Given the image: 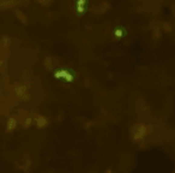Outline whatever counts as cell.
I'll return each instance as SVG.
<instances>
[{
	"label": "cell",
	"mask_w": 175,
	"mask_h": 173,
	"mask_svg": "<svg viewBox=\"0 0 175 173\" xmlns=\"http://www.w3.org/2000/svg\"><path fill=\"white\" fill-rule=\"evenodd\" d=\"M145 133H146V128H145V125L144 124H138L134 129H133V137L136 138V140H140V138L144 137V135H145Z\"/></svg>",
	"instance_id": "obj_1"
}]
</instances>
